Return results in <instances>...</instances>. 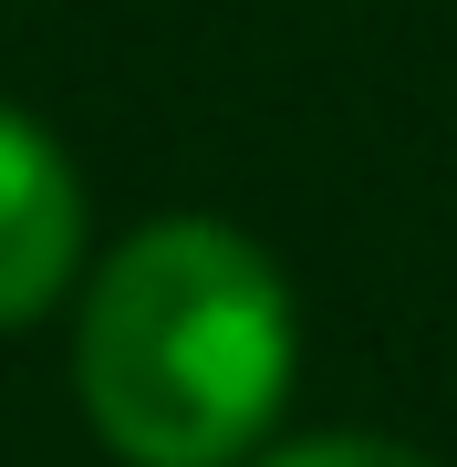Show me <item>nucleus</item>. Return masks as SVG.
<instances>
[{
	"mask_svg": "<svg viewBox=\"0 0 457 467\" xmlns=\"http://www.w3.org/2000/svg\"><path fill=\"white\" fill-rule=\"evenodd\" d=\"M291 281L229 218H156L84 291L73 395L125 467H239L291 395Z\"/></svg>",
	"mask_w": 457,
	"mask_h": 467,
	"instance_id": "obj_1",
	"label": "nucleus"
},
{
	"mask_svg": "<svg viewBox=\"0 0 457 467\" xmlns=\"http://www.w3.org/2000/svg\"><path fill=\"white\" fill-rule=\"evenodd\" d=\"M73 270H84V177L21 104H0V333L42 322Z\"/></svg>",
	"mask_w": 457,
	"mask_h": 467,
	"instance_id": "obj_2",
	"label": "nucleus"
},
{
	"mask_svg": "<svg viewBox=\"0 0 457 467\" xmlns=\"http://www.w3.org/2000/svg\"><path fill=\"white\" fill-rule=\"evenodd\" d=\"M260 467H437V457L395 447V436H364V426H333V436H302V447H281Z\"/></svg>",
	"mask_w": 457,
	"mask_h": 467,
	"instance_id": "obj_3",
	"label": "nucleus"
}]
</instances>
